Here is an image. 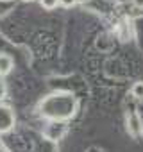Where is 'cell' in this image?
<instances>
[{
  "mask_svg": "<svg viewBox=\"0 0 143 152\" xmlns=\"http://www.w3.org/2000/svg\"><path fill=\"white\" fill-rule=\"evenodd\" d=\"M13 70V59L7 54H0V79L6 77V75Z\"/></svg>",
  "mask_w": 143,
  "mask_h": 152,
  "instance_id": "obj_3",
  "label": "cell"
},
{
  "mask_svg": "<svg viewBox=\"0 0 143 152\" xmlns=\"http://www.w3.org/2000/svg\"><path fill=\"white\" fill-rule=\"evenodd\" d=\"M75 4V0H59V6H64V7H72Z\"/></svg>",
  "mask_w": 143,
  "mask_h": 152,
  "instance_id": "obj_7",
  "label": "cell"
},
{
  "mask_svg": "<svg viewBox=\"0 0 143 152\" xmlns=\"http://www.w3.org/2000/svg\"><path fill=\"white\" fill-rule=\"evenodd\" d=\"M2 2H11V0H2Z\"/></svg>",
  "mask_w": 143,
  "mask_h": 152,
  "instance_id": "obj_11",
  "label": "cell"
},
{
  "mask_svg": "<svg viewBox=\"0 0 143 152\" xmlns=\"http://www.w3.org/2000/svg\"><path fill=\"white\" fill-rule=\"evenodd\" d=\"M132 4H134V7H138V9H143V0H132Z\"/></svg>",
  "mask_w": 143,
  "mask_h": 152,
  "instance_id": "obj_8",
  "label": "cell"
},
{
  "mask_svg": "<svg viewBox=\"0 0 143 152\" xmlns=\"http://www.w3.org/2000/svg\"><path fill=\"white\" fill-rule=\"evenodd\" d=\"M15 127V111L9 106L0 104V134Z\"/></svg>",
  "mask_w": 143,
  "mask_h": 152,
  "instance_id": "obj_1",
  "label": "cell"
},
{
  "mask_svg": "<svg viewBox=\"0 0 143 152\" xmlns=\"http://www.w3.org/2000/svg\"><path fill=\"white\" fill-rule=\"evenodd\" d=\"M127 131L134 136V138H138V136H141L143 134V127H141V120H139V116L138 115H129L127 116Z\"/></svg>",
  "mask_w": 143,
  "mask_h": 152,
  "instance_id": "obj_2",
  "label": "cell"
},
{
  "mask_svg": "<svg viewBox=\"0 0 143 152\" xmlns=\"http://www.w3.org/2000/svg\"><path fill=\"white\" fill-rule=\"evenodd\" d=\"M131 93H132V97H134L136 100H143V81L134 83L132 88H131Z\"/></svg>",
  "mask_w": 143,
  "mask_h": 152,
  "instance_id": "obj_4",
  "label": "cell"
},
{
  "mask_svg": "<svg viewBox=\"0 0 143 152\" xmlns=\"http://www.w3.org/2000/svg\"><path fill=\"white\" fill-rule=\"evenodd\" d=\"M86 2H90V0H75V4H86Z\"/></svg>",
  "mask_w": 143,
  "mask_h": 152,
  "instance_id": "obj_9",
  "label": "cell"
},
{
  "mask_svg": "<svg viewBox=\"0 0 143 152\" xmlns=\"http://www.w3.org/2000/svg\"><path fill=\"white\" fill-rule=\"evenodd\" d=\"M23 2H34V0H23Z\"/></svg>",
  "mask_w": 143,
  "mask_h": 152,
  "instance_id": "obj_10",
  "label": "cell"
},
{
  "mask_svg": "<svg viewBox=\"0 0 143 152\" xmlns=\"http://www.w3.org/2000/svg\"><path fill=\"white\" fill-rule=\"evenodd\" d=\"M39 4L45 9H55L59 6V0H39Z\"/></svg>",
  "mask_w": 143,
  "mask_h": 152,
  "instance_id": "obj_5",
  "label": "cell"
},
{
  "mask_svg": "<svg viewBox=\"0 0 143 152\" xmlns=\"http://www.w3.org/2000/svg\"><path fill=\"white\" fill-rule=\"evenodd\" d=\"M7 97V84L4 79H0V100H4Z\"/></svg>",
  "mask_w": 143,
  "mask_h": 152,
  "instance_id": "obj_6",
  "label": "cell"
}]
</instances>
